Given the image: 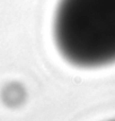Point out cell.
<instances>
[{
    "label": "cell",
    "instance_id": "cell-1",
    "mask_svg": "<svg viewBox=\"0 0 115 121\" xmlns=\"http://www.w3.org/2000/svg\"><path fill=\"white\" fill-rule=\"evenodd\" d=\"M53 41L60 56L78 68L115 63V0H59Z\"/></svg>",
    "mask_w": 115,
    "mask_h": 121
},
{
    "label": "cell",
    "instance_id": "cell-2",
    "mask_svg": "<svg viewBox=\"0 0 115 121\" xmlns=\"http://www.w3.org/2000/svg\"><path fill=\"white\" fill-rule=\"evenodd\" d=\"M113 121H115V120H113Z\"/></svg>",
    "mask_w": 115,
    "mask_h": 121
}]
</instances>
